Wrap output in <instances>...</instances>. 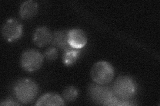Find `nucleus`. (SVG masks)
Returning a JSON list of instances; mask_svg holds the SVG:
<instances>
[{
	"label": "nucleus",
	"instance_id": "7ed1b4c3",
	"mask_svg": "<svg viewBox=\"0 0 160 106\" xmlns=\"http://www.w3.org/2000/svg\"><path fill=\"white\" fill-rule=\"evenodd\" d=\"M136 91V86L133 80L126 76H119L113 85L114 94L121 99L126 100L131 98Z\"/></svg>",
	"mask_w": 160,
	"mask_h": 106
},
{
	"label": "nucleus",
	"instance_id": "39448f33",
	"mask_svg": "<svg viewBox=\"0 0 160 106\" xmlns=\"http://www.w3.org/2000/svg\"><path fill=\"white\" fill-rule=\"evenodd\" d=\"M3 37L9 42H12L20 38L23 33V25L16 19H9L2 27Z\"/></svg>",
	"mask_w": 160,
	"mask_h": 106
},
{
	"label": "nucleus",
	"instance_id": "f257e3e1",
	"mask_svg": "<svg viewBox=\"0 0 160 106\" xmlns=\"http://www.w3.org/2000/svg\"><path fill=\"white\" fill-rule=\"evenodd\" d=\"M13 92L16 98L23 104H28L36 98L38 93L37 84L31 79L23 78L15 84Z\"/></svg>",
	"mask_w": 160,
	"mask_h": 106
},
{
	"label": "nucleus",
	"instance_id": "f8f14e48",
	"mask_svg": "<svg viewBox=\"0 0 160 106\" xmlns=\"http://www.w3.org/2000/svg\"><path fill=\"white\" fill-rule=\"evenodd\" d=\"M80 56L78 49L71 48L65 51L63 56V62L66 66H72L76 62Z\"/></svg>",
	"mask_w": 160,
	"mask_h": 106
},
{
	"label": "nucleus",
	"instance_id": "f03ea898",
	"mask_svg": "<svg viewBox=\"0 0 160 106\" xmlns=\"http://www.w3.org/2000/svg\"><path fill=\"white\" fill-rule=\"evenodd\" d=\"M114 76L112 66L106 61H100L95 64L91 70V77L98 84H107L112 81Z\"/></svg>",
	"mask_w": 160,
	"mask_h": 106
},
{
	"label": "nucleus",
	"instance_id": "20e7f679",
	"mask_svg": "<svg viewBox=\"0 0 160 106\" xmlns=\"http://www.w3.org/2000/svg\"><path fill=\"white\" fill-rule=\"evenodd\" d=\"M43 57L39 51L34 49H28L22 54L20 63L22 67L28 72H33L41 67Z\"/></svg>",
	"mask_w": 160,
	"mask_h": 106
},
{
	"label": "nucleus",
	"instance_id": "4468645a",
	"mask_svg": "<svg viewBox=\"0 0 160 106\" xmlns=\"http://www.w3.org/2000/svg\"><path fill=\"white\" fill-rule=\"evenodd\" d=\"M58 50L55 47L48 48L44 53V56L48 60H54L58 57Z\"/></svg>",
	"mask_w": 160,
	"mask_h": 106
},
{
	"label": "nucleus",
	"instance_id": "2eb2a0df",
	"mask_svg": "<svg viewBox=\"0 0 160 106\" xmlns=\"http://www.w3.org/2000/svg\"><path fill=\"white\" fill-rule=\"evenodd\" d=\"M1 105H19L18 103L16 102L13 99H7L3 102H2Z\"/></svg>",
	"mask_w": 160,
	"mask_h": 106
},
{
	"label": "nucleus",
	"instance_id": "1a4fd4ad",
	"mask_svg": "<svg viewBox=\"0 0 160 106\" xmlns=\"http://www.w3.org/2000/svg\"><path fill=\"white\" fill-rule=\"evenodd\" d=\"M68 30H60L53 34L52 44L54 47L63 50L73 48L68 43Z\"/></svg>",
	"mask_w": 160,
	"mask_h": 106
},
{
	"label": "nucleus",
	"instance_id": "9b49d317",
	"mask_svg": "<svg viewBox=\"0 0 160 106\" xmlns=\"http://www.w3.org/2000/svg\"><path fill=\"white\" fill-rule=\"evenodd\" d=\"M63 99L59 95L49 93L43 95L36 104V105H63Z\"/></svg>",
	"mask_w": 160,
	"mask_h": 106
},
{
	"label": "nucleus",
	"instance_id": "ddd939ff",
	"mask_svg": "<svg viewBox=\"0 0 160 106\" xmlns=\"http://www.w3.org/2000/svg\"><path fill=\"white\" fill-rule=\"evenodd\" d=\"M78 96V89L71 85L68 86L63 90V97L64 99L68 102H73L77 99Z\"/></svg>",
	"mask_w": 160,
	"mask_h": 106
},
{
	"label": "nucleus",
	"instance_id": "0eeeda50",
	"mask_svg": "<svg viewBox=\"0 0 160 106\" xmlns=\"http://www.w3.org/2000/svg\"><path fill=\"white\" fill-rule=\"evenodd\" d=\"M89 92L91 95V97L95 102L106 105L108 101L113 96V93L108 88H103L98 85H95L92 84L90 86Z\"/></svg>",
	"mask_w": 160,
	"mask_h": 106
},
{
	"label": "nucleus",
	"instance_id": "423d86ee",
	"mask_svg": "<svg viewBox=\"0 0 160 106\" xmlns=\"http://www.w3.org/2000/svg\"><path fill=\"white\" fill-rule=\"evenodd\" d=\"M87 41L86 35L82 29H73L68 31V43L72 48H82L86 44Z\"/></svg>",
	"mask_w": 160,
	"mask_h": 106
},
{
	"label": "nucleus",
	"instance_id": "9d476101",
	"mask_svg": "<svg viewBox=\"0 0 160 106\" xmlns=\"http://www.w3.org/2000/svg\"><path fill=\"white\" fill-rule=\"evenodd\" d=\"M38 11V4L33 0H29L22 4L19 9V15L23 19H30L36 16Z\"/></svg>",
	"mask_w": 160,
	"mask_h": 106
},
{
	"label": "nucleus",
	"instance_id": "6e6552de",
	"mask_svg": "<svg viewBox=\"0 0 160 106\" xmlns=\"http://www.w3.org/2000/svg\"><path fill=\"white\" fill-rule=\"evenodd\" d=\"M53 34L46 27H41L36 29L33 34V43L39 47H46L52 43Z\"/></svg>",
	"mask_w": 160,
	"mask_h": 106
}]
</instances>
